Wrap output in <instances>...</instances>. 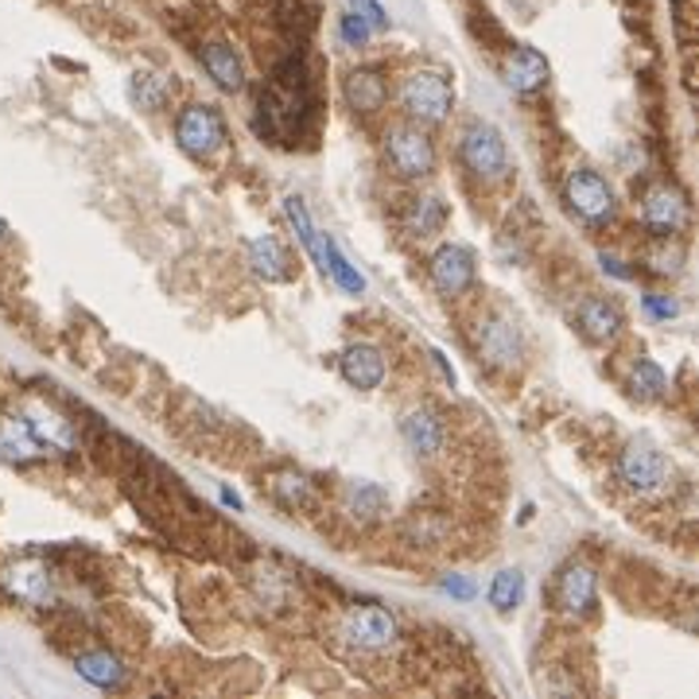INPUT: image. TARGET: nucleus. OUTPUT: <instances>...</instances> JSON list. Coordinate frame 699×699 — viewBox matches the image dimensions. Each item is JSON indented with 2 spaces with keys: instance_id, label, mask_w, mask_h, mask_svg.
Here are the masks:
<instances>
[{
  "instance_id": "412c9836",
  "label": "nucleus",
  "mask_w": 699,
  "mask_h": 699,
  "mask_svg": "<svg viewBox=\"0 0 699 699\" xmlns=\"http://www.w3.org/2000/svg\"><path fill=\"white\" fill-rule=\"evenodd\" d=\"M389 97V86L377 70H354L346 79V102L350 109H358V114H377Z\"/></svg>"
},
{
  "instance_id": "5701e85b",
  "label": "nucleus",
  "mask_w": 699,
  "mask_h": 699,
  "mask_svg": "<svg viewBox=\"0 0 699 699\" xmlns=\"http://www.w3.org/2000/svg\"><path fill=\"white\" fill-rule=\"evenodd\" d=\"M384 509H389V494H384L381 486H374V482H354V486L346 489V513L354 517V521L369 524L377 521Z\"/></svg>"
},
{
  "instance_id": "c85d7f7f",
  "label": "nucleus",
  "mask_w": 699,
  "mask_h": 699,
  "mask_svg": "<svg viewBox=\"0 0 699 699\" xmlns=\"http://www.w3.org/2000/svg\"><path fill=\"white\" fill-rule=\"evenodd\" d=\"M132 97L140 102V109H159L167 97V86L156 74H137V79H132Z\"/></svg>"
},
{
  "instance_id": "2eb2a0df",
  "label": "nucleus",
  "mask_w": 699,
  "mask_h": 699,
  "mask_svg": "<svg viewBox=\"0 0 699 699\" xmlns=\"http://www.w3.org/2000/svg\"><path fill=\"white\" fill-rule=\"evenodd\" d=\"M401 439L416 454L431 459V454L443 447V419H439L431 408H408L401 416Z\"/></svg>"
},
{
  "instance_id": "393cba45",
  "label": "nucleus",
  "mask_w": 699,
  "mask_h": 699,
  "mask_svg": "<svg viewBox=\"0 0 699 699\" xmlns=\"http://www.w3.org/2000/svg\"><path fill=\"white\" fill-rule=\"evenodd\" d=\"M272 498L280 501L284 509H311L315 506V486L304 478V474H276L272 478Z\"/></svg>"
},
{
  "instance_id": "9d476101",
  "label": "nucleus",
  "mask_w": 699,
  "mask_h": 699,
  "mask_svg": "<svg viewBox=\"0 0 699 699\" xmlns=\"http://www.w3.org/2000/svg\"><path fill=\"white\" fill-rule=\"evenodd\" d=\"M478 354L486 366L494 369H513L521 358V331L509 315H489L486 323L478 327Z\"/></svg>"
},
{
  "instance_id": "0eeeda50",
  "label": "nucleus",
  "mask_w": 699,
  "mask_h": 699,
  "mask_svg": "<svg viewBox=\"0 0 699 699\" xmlns=\"http://www.w3.org/2000/svg\"><path fill=\"white\" fill-rule=\"evenodd\" d=\"M594 599H599V576H594L591 564H564L556 576V587H552V603H556L559 614L568 618H587L594 611Z\"/></svg>"
},
{
  "instance_id": "39448f33",
  "label": "nucleus",
  "mask_w": 699,
  "mask_h": 699,
  "mask_svg": "<svg viewBox=\"0 0 699 699\" xmlns=\"http://www.w3.org/2000/svg\"><path fill=\"white\" fill-rule=\"evenodd\" d=\"M175 140L179 149L194 159H210L214 152L226 149V121L214 105H187L175 121Z\"/></svg>"
},
{
  "instance_id": "1a4fd4ad",
  "label": "nucleus",
  "mask_w": 699,
  "mask_h": 699,
  "mask_svg": "<svg viewBox=\"0 0 699 699\" xmlns=\"http://www.w3.org/2000/svg\"><path fill=\"white\" fill-rule=\"evenodd\" d=\"M342 638L358 649H384L396 641V621L381 606H350L342 618Z\"/></svg>"
},
{
  "instance_id": "f257e3e1",
  "label": "nucleus",
  "mask_w": 699,
  "mask_h": 699,
  "mask_svg": "<svg viewBox=\"0 0 699 699\" xmlns=\"http://www.w3.org/2000/svg\"><path fill=\"white\" fill-rule=\"evenodd\" d=\"M459 159L478 183H498L509 171V152L506 137L489 121H471L459 137Z\"/></svg>"
},
{
  "instance_id": "423d86ee",
  "label": "nucleus",
  "mask_w": 699,
  "mask_h": 699,
  "mask_svg": "<svg viewBox=\"0 0 699 699\" xmlns=\"http://www.w3.org/2000/svg\"><path fill=\"white\" fill-rule=\"evenodd\" d=\"M618 478L633 494H656L668 482V463H664V454L649 439H633L618 454Z\"/></svg>"
},
{
  "instance_id": "9b49d317",
  "label": "nucleus",
  "mask_w": 699,
  "mask_h": 699,
  "mask_svg": "<svg viewBox=\"0 0 699 699\" xmlns=\"http://www.w3.org/2000/svg\"><path fill=\"white\" fill-rule=\"evenodd\" d=\"M641 222H645V229L653 237H673L688 222V202L673 187H653L645 194V202H641Z\"/></svg>"
},
{
  "instance_id": "ddd939ff",
  "label": "nucleus",
  "mask_w": 699,
  "mask_h": 699,
  "mask_svg": "<svg viewBox=\"0 0 699 699\" xmlns=\"http://www.w3.org/2000/svg\"><path fill=\"white\" fill-rule=\"evenodd\" d=\"M4 587H9L12 594H16L20 603L35 606V611H47V606L55 603V579L51 571L44 568V564H12L9 571H4Z\"/></svg>"
},
{
  "instance_id": "a211bd4d",
  "label": "nucleus",
  "mask_w": 699,
  "mask_h": 699,
  "mask_svg": "<svg viewBox=\"0 0 699 699\" xmlns=\"http://www.w3.org/2000/svg\"><path fill=\"white\" fill-rule=\"evenodd\" d=\"M249 264H253L257 276L269 280V284H280V280H288V276H292V257H288V249H284V245H280L272 234L253 237V241H249Z\"/></svg>"
},
{
  "instance_id": "cd10ccee",
  "label": "nucleus",
  "mask_w": 699,
  "mask_h": 699,
  "mask_svg": "<svg viewBox=\"0 0 699 699\" xmlns=\"http://www.w3.org/2000/svg\"><path fill=\"white\" fill-rule=\"evenodd\" d=\"M629 389H633V396H641V401H661L664 389H668V377H664V369L656 366L653 358H638V366L629 374Z\"/></svg>"
},
{
  "instance_id": "7ed1b4c3",
  "label": "nucleus",
  "mask_w": 699,
  "mask_h": 699,
  "mask_svg": "<svg viewBox=\"0 0 699 699\" xmlns=\"http://www.w3.org/2000/svg\"><path fill=\"white\" fill-rule=\"evenodd\" d=\"M564 202L571 206L579 222L587 226H606V222L618 214V199H614V187L606 183L594 167H571L568 179H564Z\"/></svg>"
},
{
  "instance_id": "c9c22d12",
  "label": "nucleus",
  "mask_w": 699,
  "mask_h": 699,
  "mask_svg": "<svg viewBox=\"0 0 699 699\" xmlns=\"http://www.w3.org/2000/svg\"><path fill=\"white\" fill-rule=\"evenodd\" d=\"M4 234H9V226H4V218H0V241H4Z\"/></svg>"
},
{
  "instance_id": "f03ea898",
  "label": "nucleus",
  "mask_w": 699,
  "mask_h": 699,
  "mask_svg": "<svg viewBox=\"0 0 699 699\" xmlns=\"http://www.w3.org/2000/svg\"><path fill=\"white\" fill-rule=\"evenodd\" d=\"M451 105H454L451 79L439 74V70H412L408 79L401 82V109L408 114V121L439 125L447 121Z\"/></svg>"
},
{
  "instance_id": "7c9ffc66",
  "label": "nucleus",
  "mask_w": 699,
  "mask_h": 699,
  "mask_svg": "<svg viewBox=\"0 0 699 699\" xmlns=\"http://www.w3.org/2000/svg\"><path fill=\"white\" fill-rule=\"evenodd\" d=\"M641 307H645L649 319H661V323H668V319H676V315H680V304H676L673 296H661V292H649V296H641Z\"/></svg>"
},
{
  "instance_id": "20e7f679",
  "label": "nucleus",
  "mask_w": 699,
  "mask_h": 699,
  "mask_svg": "<svg viewBox=\"0 0 699 699\" xmlns=\"http://www.w3.org/2000/svg\"><path fill=\"white\" fill-rule=\"evenodd\" d=\"M384 156L401 179H424V175L436 171V144L416 121L384 132Z\"/></svg>"
},
{
  "instance_id": "6ab92c4d",
  "label": "nucleus",
  "mask_w": 699,
  "mask_h": 699,
  "mask_svg": "<svg viewBox=\"0 0 699 699\" xmlns=\"http://www.w3.org/2000/svg\"><path fill=\"white\" fill-rule=\"evenodd\" d=\"M202 67H206L210 79L218 82L222 90H229V94H237V90L245 86V67L229 44H206L202 47Z\"/></svg>"
},
{
  "instance_id": "aec40b11",
  "label": "nucleus",
  "mask_w": 699,
  "mask_h": 699,
  "mask_svg": "<svg viewBox=\"0 0 699 699\" xmlns=\"http://www.w3.org/2000/svg\"><path fill=\"white\" fill-rule=\"evenodd\" d=\"M284 214H288L292 229H296L299 245H304V253L311 257L319 269H327V234H319V229H315L311 214H307V206H304V199H299V194H288V199H284Z\"/></svg>"
},
{
  "instance_id": "dca6fc26",
  "label": "nucleus",
  "mask_w": 699,
  "mask_h": 699,
  "mask_svg": "<svg viewBox=\"0 0 699 699\" xmlns=\"http://www.w3.org/2000/svg\"><path fill=\"white\" fill-rule=\"evenodd\" d=\"M339 369H342V381L354 384V389H377V384L384 381V354L377 346L358 342V346H350L346 354H342Z\"/></svg>"
},
{
  "instance_id": "473e14b6",
  "label": "nucleus",
  "mask_w": 699,
  "mask_h": 699,
  "mask_svg": "<svg viewBox=\"0 0 699 699\" xmlns=\"http://www.w3.org/2000/svg\"><path fill=\"white\" fill-rule=\"evenodd\" d=\"M439 591L451 594V599H463V603H466V599H474V583H471V579H463V576H443V579H439Z\"/></svg>"
},
{
  "instance_id": "a878e982",
  "label": "nucleus",
  "mask_w": 699,
  "mask_h": 699,
  "mask_svg": "<svg viewBox=\"0 0 699 699\" xmlns=\"http://www.w3.org/2000/svg\"><path fill=\"white\" fill-rule=\"evenodd\" d=\"M486 594H489V606H494L498 614H513L517 606H521V599H524V576L517 568L498 571Z\"/></svg>"
},
{
  "instance_id": "b1692460",
  "label": "nucleus",
  "mask_w": 699,
  "mask_h": 699,
  "mask_svg": "<svg viewBox=\"0 0 699 699\" xmlns=\"http://www.w3.org/2000/svg\"><path fill=\"white\" fill-rule=\"evenodd\" d=\"M443 222H447L443 202H439L436 194H424V199H416L408 206V218H404V226H408L412 237H431V234H439V229H443Z\"/></svg>"
},
{
  "instance_id": "f704fd0d",
  "label": "nucleus",
  "mask_w": 699,
  "mask_h": 699,
  "mask_svg": "<svg viewBox=\"0 0 699 699\" xmlns=\"http://www.w3.org/2000/svg\"><path fill=\"white\" fill-rule=\"evenodd\" d=\"M222 501H226V506H234V509H241V498H237V494H229V489H222Z\"/></svg>"
},
{
  "instance_id": "bb28decb",
  "label": "nucleus",
  "mask_w": 699,
  "mask_h": 699,
  "mask_svg": "<svg viewBox=\"0 0 699 699\" xmlns=\"http://www.w3.org/2000/svg\"><path fill=\"white\" fill-rule=\"evenodd\" d=\"M323 272L334 280V284H339L342 292H350V296H362V292H366V276H362V272L350 264V257L342 253L331 237H327V269Z\"/></svg>"
},
{
  "instance_id": "6e6552de",
  "label": "nucleus",
  "mask_w": 699,
  "mask_h": 699,
  "mask_svg": "<svg viewBox=\"0 0 699 699\" xmlns=\"http://www.w3.org/2000/svg\"><path fill=\"white\" fill-rule=\"evenodd\" d=\"M428 276H431V284H436L439 296L451 299V296H463V292L471 288L474 276H478V264H474V253L466 245H443V249H436V257H431Z\"/></svg>"
},
{
  "instance_id": "4be33fe9",
  "label": "nucleus",
  "mask_w": 699,
  "mask_h": 699,
  "mask_svg": "<svg viewBox=\"0 0 699 699\" xmlns=\"http://www.w3.org/2000/svg\"><path fill=\"white\" fill-rule=\"evenodd\" d=\"M82 680H90L94 688H121L125 684V664L117 661L109 649H94V653H82L74 661Z\"/></svg>"
},
{
  "instance_id": "4468645a",
  "label": "nucleus",
  "mask_w": 699,
  "mask_h": 699,
  "mask_svg": "<svg viewBox=\"0 0 699 699\" xmlns=\"http://www.w3.org/2000/svg\"><path fill=\"white\" fill-rule=\"evenodd\" d=\"M579 331L587 334L591 342H614L621 334V311L614 299L606 296H587L579 304Z\"/></svg>"
},
{
  "instance_id": "c756f323",
  "label": "nucleus",
  "mask_w": 699,
  "mask_h": 699,
  "mask_svg": "<svg viewBox=\"0 0 699 699\" xmlns=\"http://www.w3.org/2000/svg\"><path fill=\"white\" fill-rule=\"evenodd\" d=\"M339 35H342V44L346 47H366L369 35H374V27H369L358 12H346V16L339 20Z\"/></svg>"
},
{
  "instance_id": "f8f14e48",
  "label": "nucleus",
  "mask_w": 699,
  "mask_h": 699,
  "mask_svg": "<svg viewBox=\"0 0 699 699\" xmlns=\"http://www.w3.org/2000/svg\"><path fill=\"white\" fill-rule=\"evenodd\" d=\"M51 447L39 439V431L32 428V419L27 416H9L0 424V459L12 466H27V463H39Z\"/></svg>"
},
{
  "instance_id": "72a5a7b5",
  "label": "nucleus",
  "mask_w": 699,
  "mask_h": 699,
  "mask_svg": "<svg viewBox=\"0 0 699 699\" xmlns=\"http://www.w3.org/2000/svg\"><path fill=\"white\" fill-rule=\"evenodd\" d=\"M603 269H611V272H614V276H618V280H629V272L621 269V264L614 261V257H603Z\"/></svg>"
},
{
  "instance_id": "f3484780",
  "label": "nucleus",
  "mask_w": 699,
  "mask_h": 699,
  "mask_svg": "<svg viewBox=\"0 0 699 699\" xmlns=\"http://www.w3.org/2000/svg\"><path fill=\"white\" fill-rule=\"evenodd\" d=\"M548 82V62L536 47H517L506 62V86L513 94H536Z\"/></svg>"
},
{
  "instance_id": "2f4dec72",
  "label": "nucleus",
  "mask_w": 699,
  "mask_h": 699,
  "mask_svg": "<svg viewBox=\"0 0 699 699\" xmlns=\"http://www.w3.org/2000/svg\"><path fill=\"white\" fill-rule=\"evenodd\" d=\"M350 12H358L362 20H366L374 32H381V27H389V16H384V9L377 4V0H350Z\"/></svg>"
}]
</instances>
